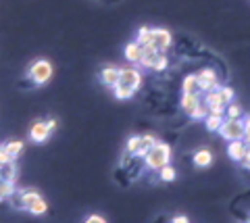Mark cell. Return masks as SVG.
I'll list each match as a JSON object with an SVG mask.
<instances>
[{
  "mask_svg": "<svg viewBox=\"0 0 250 223\" xmlns=\"http://www.w3.org/2000/svg\"><path fill=\"white\" fill-rule=\"evenodd\" d=\"M142 86V73L136 67H119V81L115 83V98L119 101H127L136 94Z\"/></svg>",
  "mask_w": 250,
  "mask_h": 223,
  "instance_id": "6da1fadb",
  "label": "cell"
},
{
  "mask_svg": "<svg viewBox=\"0 0 250 223\" xmlns=\"http://www.w3.org/2000/svg\"><path fill=\"white\" fill-rule=\"evenodd\" d=\"M169 161H171V148H169V144L159 142V140H156L150 146V150L144 155V163H146V167L150 169V171H159V169L163 165H167Z\"/></svg>",
  "mask_w": 250,
  "mask_h": 223,
  "instance_id": "7a4b0ae2",
  "label": "cell"
},
{
  "mask_svg": "<svg viewBox=\"0 0 250 223\" xmlns=\"http://www.w3.org/2000/svg\"><path fill=\"white\" fill-rule=\"evenodd\" d=\"M52 73H54V69L50 65V61H46V59H38L31 63L29 67V80L36 83V86H44V83H48L52 80Z\"/></svg>",
  "mask_w": 250,
  "mask_h": 223,
  "instance_id": "3957f363",
  "label": "cell"
},
{
  "mask_svg": "<svg viewBox=\"0 0 250 223\" xmlns=\"http://www.w3.org/2000/svg\"><path fill=\"white\" fill-rule=\"evenodd\" d=\"M219 134H221L223 140H242V136H244V121H242L240 117L233 119V117H223L221 125H219L217 129Z\"/></svg>",
  "mask_w": 250,
  "mask_h": 223,
  "instance_id": "277c9868",
  "label": "cell"
},
{
  "mask_svg": "<svg viewBox=\"0 0 250 223\" xmlns=\"http://www.w3.org/2000/svg\"><path fill=\"white\" fill-rule=\"evenodd\" d=\"M202 102L208 106V113H213V115H225V102H223L221 94H219V88L205 92V98H202Z\"/></svg>",
  "mask_w": 250,
  "mask_h": 223,
  "instance_id": "5b68a950",
  "label": "cell"
},
{
  "mask_svg": "<svg viewBox=\"0 0 250 223\" xmlns=\"http://www.w3.org/2000/svg\"><path fill=\"white\" fill-rule=\"evenodd\" d=\"M171 42H173V38H171V32H167L165 27H154L152 29V40H150V44L159 52H167Z\"/></svg>",
  "mask_w": 250,
  "mask_h": 223,
  "instance_id": "8992f818",
  "label": "cell"
},
{
  "mask_svg": "<svg viewBox=\"0 0 250 223\" xmlns=\"http://www.w3.org/2000/svg\"><path fill=\"white\" fill-rule=\"evenodd\" d=\"M50 134H52V129L48 125V121H36L29 129V138H31V142H36V144H44L50 138Z\"/></svg>",
  "mask_w": 250,
  "mask_h": 223,
  "instance_id": "52a82bcc",
  "label": "cell"
},
{
  "mask_svg": "<svg viewBox=\"0 0 250 223\" xmlns=\"http://www.w3.org/2000/svg\"><path fill=\"white\" fill-rule=\"evenodd\" d=\"M196 78H198V86H200L202 94H205V92H208V90H215V88L221 86L213 69H202L200 73H196Z\"/></svg>",
  "mask_w": 250,
  "mask_h": 223,
  "instance_id": "ba28073f",
  "label": "cell"
},
{
  "mask_svg": "<svg viewBox=\"0 0 250 223\" xmlns=\"http://www.w3.org/2000/svg\"><path fill=\"white\" fill-rule=\"evenodd\" d=\"M246 150H248V144L244 140H231L228 144V155H229L231 161H236V163H240V161L244 159Z\"/></svg>",
  "mask_w": 250,
  "mask_h": 223,
  "instance_id": "9c48e42d",
  "label": "cell"
},
{
  "mask_svg": "<svg viewBox=\"0 0 250 223\" xmlns=\"http://www.w3.org/2000/svg\"><path fill=\"white\" fill-rule=\"evenodd\" d=\"M100 81L104 83L106 88H115V83L119 81V67H113V65H108L104 67L103 71H100Z\"/></svg>",
  "mask_w": 250,
  "mask_h": 223,
  "instance_id": "30bf717a",
  "label": "cell"
},
{
  "mask_svg": "<svg viewBox=\"0 0 250 223\" xmlns=\"http://www.w3.org/2000/svg\"><path fill=\"white\" fill-rule=\"evenodd\" d=\"M15 180H17V165H15V161L0 163V182H15Z\"/></svg>",
  "mask_w": 250,
  "mask_h": 223,
  "instance_id": "8fae6325",
  "label": "cell"
},
{
  "mask_svg": "<svg viewBox=\"0 0 250 223\" xmlns=\"http://www.w3.org/2000/svg\"><path fill=\"white\" fill-rule=\"evenodd\" d=\"M192 161H194V165H196V167H200V169L210 167V163H213V152H210V150H207V148H200V150H196V152H194Z\"/></svg>",
  "mask_w": 250,
  "mask_h": 223,
  "instance_id": "7c38bea8",
  "label": "cell"
},
{
  "mask_svg": "<svg viewBox=\"0 0 250 223\" xmlns=\"http://www.w3.org/2000/svg\"><path fill=\"white\" fill-rule=\"evenodd\" d=\"M200 94H184L182 96V111L186 113V115H190L192 117V113H194V109L200 104Z\"/></svg>",
  "mask_w": 250,
  "mask_h": 223,
  "instance_id": "4fadbf2b",
  "label": "cell"
},
{
  "mask_svg": "<svg viewBox=\"0 0 250 223\" xmlns=\"http://www.w3.org/2000/svg\"><path fill=\"white\" fill-rule=\"evenodd\" d=\"M125 59L129 63H140V59H142V44H138L136 40L127 42V46H125Z\"/></svg>",
  "mask_w": 250,
  "mask_h": 223,
  "instance_id": "5bb4252c",
  "label": "cell"
},
{
  "mask_svg": "<svg viewBox=\"0 0 250 223\" xmlns=\"http://www.w3.org/2000/svg\"><path fill=\"white\" fill-rule=\"evenodd\" d=\"M156 142V138L150 136V134H146V136H140V142H138V150H136V157L140 159H144V155L148 150H150V146Z\"/></svg>",
  "mask_w": 250,
  "mask_h": 223,
  "instance_id": "9a60e30c",
  "label": "cell"
},
{
  "mask_svg": "<svg viewBox=\"0 0 250 223\" xmlns=\"http://www.w3.org/2000/svg\"><path fill=\"white\" fill-rule=\"evenodd\" d=\"M159 55H161L159 50H142V59H140V65H142L144 69H154Z\"/></svg>",
  "mask_w": 250,
  "mask_h": 223,
  "instance_id": "2e32d148",
  "label": "cell"
},
{
  "mask_svg": "<svg viewBox=\"0 0 250 223\" xmlns=\"http://www.w3.org/2000/svg\"><path fill=\"white\" fill-rule=\"evenodd\" d=\"M184 94H202L200 92V86H198V78L196 75H188V78L184 80Z\"/></svg>",
  "mask_w": 250,
  "mask_h": 223,
  "instance_id": "e0dca14e",
  "label": "cell"
},
{
  "mask_svg": "<svg viewBox=\"0 0 250 223\" xmlns=\"http://www.w3.org/2000/svg\"><path fill=\"white\" fill-rule=\"evenodd\" d=\"M27 211H29L31 215H44L46 211H48V203L44 201V196H38L36 201L27 206Z\"/></svg>",
  "mask_w": 250,
  "mask_h": 223,
  "instance_id": "ac0fdd59",
  "label": "cell"
},
{
  "mask_svg": "<svg viewBox=\"0 0 250 223\" xmlns=\"http://www.w3.org/2000/svg\"><path fill=\"white\" fill-rule=\"evenodd\" d=\"M156 173H159V178H161V182H175V178H177V171H175V169H173V165H163L161 169H159V171H156Z\"/></svg>",
  "mask_w": 250,
  "mask_h": 223,
  "instance_id": "d6986e66",
  "label": "cell"
},
{
  "mask_svg": "<svg viewBox=\"0 0 250 223\" xmlns=\"http://www.w3.org/2000/svg\"><path fill=\"white\" fill-rule=\"evenodd\" d=\"M223 117H225V115H213V113H208L202 121H205V125H207L208 132H217L219 125H221V121H223Z\"/></svg>",
  "mask_w": 250,
  "mask_h": 223,
  "instance_id": "ffe728a7",
  "label": "cell"
},
{
  "mask_svg": "<svg viewBox=\"0 0 250 223\" xmlns=\"http://www.w3.org/2000/svg\"><path fill=\"white\" fill-rule=\"evenodd\" d=\"M6 201L11 203V206H13L15 211H25V203H23L21 190H17V188H15V190H13V194H11L9 198H6Z\"/></svg>",
  "mask_w": 250,
  "mask_h": 223,
  "instance_id": "44dd1931",
  "label": "cell"
},
{
  "mask_svg": "<svg viewBox=\"0 0 250 223\" xmlns=\"http://www.w3.org/2000/svg\"><path fill=\"white\" fill-rule=\"evenodd\" d=\"M21 196H23V203H25V211H27V206H29L31 203H34L38 196H42V194H40L38 190H34V188H29V190L21 188Z\"/></svg>",
  "mask_w": 250,
  "mask_h": 223,
  "instance_id": "7402d4cb",
  "label": "cell"
},
{
  "mask_svg": "<svg viewBox=\"0 0 250 223\" xmlns=\"http://www.w3.org/2000/svg\"><path fill=\"white\" fill-rule=\"evenodd\" d=\"M152 40V27H140L138 29V36H136V42L138 44H148Z\"/></svg>",
  "mask_w": 250,
  "mask_h": 223,
  "instance_id": "603a6c76",
  "label": "cell"
},
{
  "mask_svg": "<svg viewBox=\"0 0 250 223\" xmlns=\"http://www.w3.org/2000/svg\"><path fill=\"white\" fill-rule=\"evenodd\" d=\"M4 146H6V150H9V155L13 159H17L21 155V150H23V142L21 140H11V142H6Z\"/></svg>",
  "mask_w": 250,
  "mask_h": 223,
  "instance_id": "cb8c5ba5",
  "label": "cell"
},
{
  "mask_svg": "<svg viewBox=\"0 0 250 223\" xmlns=\"http://www.w3.org/2000/svg\"><path fill=\"white\" fill-rule=\"evenodd\" d=\"M13 190H15V182H0V203H4L13 194Z\"/></svg>",
  "mask_w": 250,
  "mask_h": 223,
  "instance_id": "d4e9b609",
  "label": "cell"
},
{
  "mask_svg": "<svg viewBox=\"0 0 250 223\" xmlns=\"http://www.w3.org/2000/svg\"><path fill=\"white\" fill-rule=\"evenodd\" d=\"M225 115H228V117L238 119V117H242V106L231 101L229 104H225Z\"/></svg>",
  "mask_w": 250,
  "mask_h": 223,
  "instance_id": "484cf974",
  "label": "cell"
},
{
  "mask_svg": "<svg viewBox=\"0 0 250 223\" xmlns=\"http://www.w3.org/2000/svg\"><path fill=\"white\" fill-rule=\"evenodd\" d=\"M207 115H208V106H207L205 102H202V101H200V104L196 106V109H194V113H192V117H194V119H198V121H202V119H205V117H207Z\"/></svg>",
  "mask_w": 250,
  "mask_h": 223,
  "instance_id": "4316f807",
  "label": "cell"
},
{
  "mask_svg": "<svg viewBox=\"0 0 250 223\" xmlns=\"http://www.w3.org/2000/svg\"><path fill=\"white\" fill-rule=\"evenodd\" d=\"M219 94H221V98H223L225 104H229V102L233 101V90H231L229 86H219Z\"/></svg>",
  "mask_w": 250,
  "mask_h": 223,
  "instance_id": "83f0119b",
  "label": "cell"
},
{
  "mask_svg": "<svg viewBox=\"0 0 250 223\" xmlns=\"http://www.w3.org/2000/svg\"><path fill=\"white\" fill-rule=\"evenodd\" d=\"M167 65H169V61H167V55H165V52H161V55H159V59H156L154 71H165V69H167Z\"/></svg>",
  "mask_w": 250,
  "mask_h": 223,
  "instance_id": "f1b7e54d",
  "label": "cell"
},
{
  "mask_svg": "<svg viewBox=\"0 0 250 223\" xmlns=\"http://www.w3.org/2000/svg\"><path fill=\"white\" fill-rule=\"evenodd\" d=\"M138 142H140V136H134V138H129L127 140V155H134L136 157V150H138Z\"/></svg>",
  "mask_w": 250,
  "mask_h": 223,
  "instance_id": "f546056e",
  "label": "cell"
},
{
  "mask_svg": "<svg viewBox=\"0 0 250 223\" xmlns=\"http://www.w3.org/2000/svg\"><path fill=\"white\" fill-rule=\"evenodd\" d=\"M9 161H15V159L9 155L6 146H4V144H0V163H9Z\"/></svg>",
  "mask_w": 250,
  "mask_h": 223,
  "instance_id": "4dcf8cb0",
  "label": "cell"
},
{
  "mask_svg": "<svg viewBox=\"0 0 250 223\" xmlns=\"http://www.w3.org/2000/svg\"><path fill=\"white\" fill-rule=\"evenodd\" d=\"M242 140L250 146V119H244V136H242Z\"/></svg>",
  "mask_w": 250,
  "mask_h": 223,
  "instance_id": "1f68e13d",
  "label": "cell"
},
{
  "mask_svg": "<svg viewBox=\"0 0 250 223\" xmlns=\"http://www.w3.org/2000/svg\"><path fill=\"white\" fill-rule=\"evenodd\" d=\"M240 165L244 167V169H248L250 171V146H248V150H246V155H244V159L240 161Z\"/></svg>",
  "mask_w": 250,
  "mask_h": 223,
  "instance_id": "d6a6232c",
  "label": "cell"
},
{
  "mask_svg": "<svg viewBox=\"0 0 250 223\" xmlns=\"http://www.w3.org/2000/svg\"><path fill=\"white\" fill-rule=\"evenodd\" d=\"M85 221H88V223H104L106 219H104V217H100V215H90V217L85 219Z\"/></svg>",
  "mask_w": 250,
  "mask_h": 223,
  "instance_id": "836d02e7",
  "label": "cell"
},
{
  "mask_svg": "<svg viewBox=\"0 0 250 223\" xmlns=\"http://www.w3.org/2000/svg\"><path fill=\"white\" fill-rule=\"evenodd\" d=\"M171 221H173V223H188V221H190V219H188V217H186V215H175V217H173V219H171Z\"/></svg>",
  "mask_w": 250,
  "mask_h": 223,
  "instance_id": "e575fe53",
  "label": "cell"
},
{
  "mask_svg": "<svg viewBox=\"0 0 250 223\" xmlns=\"http://www.w3.org/2000/svg\"><path fill=\"white\" fill-rule=\"evenodd\" d=\"M48 125H50V129H52V132H54V129H57V127H59V121H57V119H50V121H48Z\"/></svg>",
  "mask_w": 250,
  "mask_h": 223,
  "instance_id": "d590c367",
  "label": "cell"
},
{
  "mask_svg": "<svg viewBox=\"0 0 250 223\" xmlns=\"http://www.w3.org/2000/svg\"><path fill=\"white\" fill-rule=\"evenodd\" d=\"M246 119H250V115H248V117H246Z\"/></svg>",
  "mask_w": 250,
  "mask_h": 223,
  "instance_id": "8d00e7d4",
  "label": "cell"
}]
</instances>
